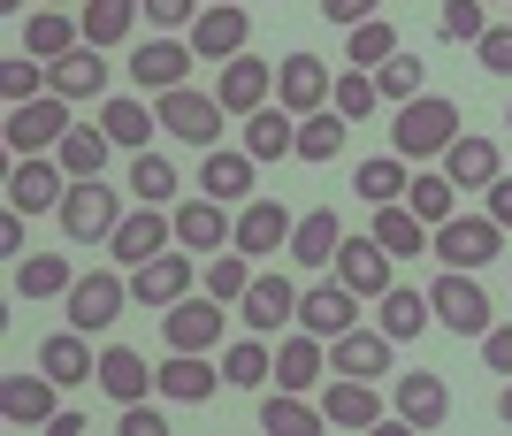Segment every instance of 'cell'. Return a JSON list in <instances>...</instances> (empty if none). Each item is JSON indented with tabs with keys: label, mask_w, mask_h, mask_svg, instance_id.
I'll use <instances>...</instances> for the list:
<instances>
[{
	"label": "cell",
	"mask_w": 512,
	"mask_h": 436,
	"mask_svg": "<svg viewBox=\"0 0 512 436\" xmlns=\"http://www.w3.org/2000/svg\"><path fill=\"white\" fill-rule=\"evenodd\" d=\"M214 100L230 115H253L276 100V69L260 62V54H237V62H222V77H214Z\"/></svg>",
	"instance_id": "27"
},
{
	"label": "cell",
	"mask_w": 512,
	"mask_h": 436,
	"mask_svg": "<svg viewBox=\"0 0 512 436\" xmlns=\"http://www.w3.org/2000/svg\"><path fill=\"white\" fill-rule=\"evenodd\" d=\"M176 245H184V253H222V245H237V215L207 192L176 199Z\"/></svg>",
	"instance_id": "23"
},
{
	"label": "cell",
	"mask_w": 512,
	"mask_h": 436,
	"mask_svg": "<svg viewBox=\"0 0 512 436\" xmlns=\"http://www.w3.org/2000/svg\"><path fill=\"white\" fill-rule=\"evenodd\" d=\"M436 31H444L451 46H474L490 31V16H482V0H444V8H436Z\"/></svg>",
	"instance_id": "51"
},
{
	"label": "cell",
	"mask_w": 512,
	"mask_h": 436,
	"mask_svg": "<svg viewBox=\"0 0 512 436\" xmlns=\"http://www.w3.org/2000/svg\"><path fill=\"white\" fill-rule=\"evenodd\" d=\"M54 391H62V383H54V375H0V414H8V421H16V429H46V421H54V414H62V398H54Z\"/></svg>",
	"instance_id": "26"
},
{
	"label": "cell",
	"mask_w": 512,
	"mask_h": 436,
	"mask_svg": "<svg viewBox=\"0 0 512 436\" xmlns=\"http://www.w3.org/2000/svg\"><path fill=\"white\" fill-rule=\"evenodd\" d=\"M482 360H490V375H512V322H490V337H482Z\"/></svg>",
	"instance_id": "57"
},
{
	"label": "cell",
	"mask_w": 512,
	"mask_h": 436,
	"mask_svg": "<svg viewBox=\"0 0 512 436\" xmlns=\"http://www.w3.org/2000/svg\"><path fill=\"white\" fill-rule=\"evenodd\" d=\"M62 306H69V329H85V337H92V329H107L130 306V268L123 261H115V268H85V276L69 284Z\"/></svg>",
	"instance_id": "6"
},
{
	"label": "cell",
	"mask_w": 512,
	"mask_h": 436,
	"mask_svg": "<svg viewBox=\"0 0 512 436\" xmlns=\"http://www.w3.org/2000/svg\"><path fill=\"white\" fill-rule=\"evenodd\" d=\"M375 322L398 337V345H413L428 322H436V306H428V291H413V284H390L383 299H375Z\"/></svg>",
	"instance_id": "39"
},
{
	"label": "cell",
	"mask_w": 512,
	"mask_h": 436,
	"mask_svg": "<svg viewBox=\"0 0 512 436\" xmlns=\"http://www.w3.org/2000/svg\"><path fill=\"white\" fill-rule=\"evenodd\" d=\"M115 429L123 436H169V421H161L153 398H130V406H115Z\"/></svg>",
	"instance_id": "53"
},
{
	"label": "cell",
	"mask_w": 512,
	"mask_h": 436,
	"mask_svg": "<svg viewBox=\"0 0 512 436\" xmlns=\"http://www.w3.org/2000/svg\"><path fill=\"white\" fill-rule=\"evenodd\" d=\"M375 92H383L390 108H406V100H421V92H428V62L398 46V54H390V62L375 69Z\"/></svg>",
	"instance_id": "46"
},
{
	"label": "cell",
	"mask_w": 512,
	"mask_h": 436,
	"mask_svg": "<svg viewBox=\"0 0 512 436\" xmlns=\"http://www.w3.org/2000/svg\"><path fill=\"white\" fill-rule=\"evenodd\" d=\"M406 184H413V161H406V153H367L360 169H352V192H360L367 207H390V199H406Z\"/></svg>",
	"instance_id": "36"
},
{
	"label": "cell",
	"mask_w": 512,
	"mask_h": 436,
	"mask_svg": "<svg viewBox=\"0 0 512 436\" xmlns=\"http://www.w3.org/2000/svg\"><path fill=\"white\" fill-rule=\"evenodd\" d=\"M54 69V92H62V100H107V77H115V69H107V46H77V54H62V62H46Z\"/></svg>",
	"instance_id": "30"
},
{
	"label": "cell",
	"mask_w": 512,
	"mask_h": 436,
	"mask_svg": "<svg viewBox=\"0 0 512 436\" xmlns=\"http://www.w3.org/2000/svg\"><path fill=\"white\" fill-rule=\"evenodd\" d=\"M490 222H505V230H512V176H497V184H490Z\"/></svg>",
	"instance_id": "59"
},
{
	"label": "cell",
	"mask_w": 512,
	"mask_h": 436,
	"mask_svg": "<svg viewBox=\"0 0 512 436\" xmlns=\"http://www.w3.org/2000/svg\"><path fill=\"white\" fill-rule=\"evenodd\" d=\"M428 306H436V322L451 329V337H490V291L474 284V268H444L436 284H428Z\"/></svg>",
	"instance_id": "4"
},
{
	"label": "cell",
	"mask_w": 512,
	"mask_h": 436,
	"mask_svg": "<svg viewBox=\"0 0 512 436\" xmlns=\"http://www.w3.org/2000/svg\"><path fill=\"white\" fill-rule=\"evenodd\" d=\"M337 245H344L337 207H314V215H299V230H291V261H299V268H329V261H337Z\"/></svg>",
	"instance_id": "38"
},
{
	"label": "cell",
	"mask_w": 512,
	"mask_h": 436,
	"mask_svg": "<svg viewBox=\"0 0 512 436\" xmlns=\"http://www.w3.org/2000/svg\"><path fill=\"white\" fill-rule=\"evenodd\" d=\"M390 54H398V31H390L383 16H375V23H360V31H352V69H383Z\"/></svg>",
	"instance_id": "52"
},
{
	"label": "cell",
	"mask_w": 512,
	"mask_h": 436,
	"mask_svg": "<svg viewBox=\"0 0 512 436\" xmlns=\"http://www.w3.org/2000/svg\"><path fill=\"white\" fill-rule=\"evenodd\" d=\"M329 268H337V276H344L352 291H360L367 306H375V299H383L390 284H398V261H390L383 245H375V230H360V238L344 230V245H337V261H329Z\"/></svg>",
	"instance_id": "18"
},
{
	"label": "cell",
	"mask_w": 512,
	"mask_h": 436,
	"mask_svg": "<svg viewBox=\"0 0 512 436\" xmlns=\"http://www.w3.org/2000/svg\"><path fill=\"white\" fill-rule=\"evenodd\" d=\"M390 414L406 421V429H444L451 421V383L436 368H406L398 391H390Z\"/></svg>",
	"instance_id": "19"
},
{
	"label": "cell",
	"mask_w": 512,
	"mask_h": 436,
	"mask_svg": "<svg viewBox=\"0 0 512 436\" xmlns=\"http://www.w3.org/2000/svg\"><path fill=\"white\" fill-rule=\"evenodd\" d=\"M505 8H512V0H505Z\"/></svg>",
	"instance_id": "63"
},
{
	"label": "cell",
	"mask_w": 512,
	"mask_h": 436,
	"mask_svg": "<svg viewBox=\"0 0 512 436\" xmlns=\"http://www.w3.org/2000/svg\"><path fill=\"white\" fill-rule=\"evenodd\" d=\"M23 222H31V215H16V207L0 215V253H16V261H23Z\"/></svg>",
	"instance_id": "58"
},
{
	"label": "cell",
	"mask_w": 512,
	"mask_h": 436,
	"mask_svg": "<svg viewBox=\"0 0 512 436\" xmlns=\"http://www.w3.org/2000/svg\"><path fill=\"white\" fill-rule=\"evenodd\" d=\"M107 153H115V138H107L100 123H77V131L54 146V161H62L69 184H77V176H100V169H107Z\"/></svg>",
	"instance_id": "44"
},
{
	"label": "cell",
	"mask_w": 512,
	"mask_h": 436,
	"mask_svg": "<svg viewBox=\"0 0 512 436\" xmlns=\"http://www.w3.org/2000/svg\"><path fill=\"white\" fill-rule=\"evenodd\" d=\"M77 46H85V23H77V8H31V16H23V54L62 62V54H77Z\"/></svg>",
	"instance_id": "29"
},
{
	"label": "cell",
	"mask_w": 512,
	"mask_h": 436,
	"mask_svg": "<svg viewBox=\"0 0 512 436\" xmlns=\"http://www.w3.org/2000/svg\"><path fill=\"white\" fill-rule=\"evenodd\" d=\"M0 92H8V108H23V100H39V92H54V69L39 62V54H8V62H0Z\"/></svg>",
	"instance_id": "49"
},
{
	"label": "cell",
	"mask_w": 512,
	"mask_h": 436,
	"mask_svg": "<svg viewBox=\"0 0 512 436\" xmlns=\"http://www.w3.org/2000/svg\"><path fill=\"white\" fill-rule=\"evenodd\" d=\"M69 131H77V100H62V92H39V100L8 108V146L16 153H54Z\"/></svg>",
	"instance_id": "7"
},
{
	"label": "cell",
	"mask_w": 512,
	"mask_h": 436,
	"mask_svg": "<svg viewBox=\"0 0 512 436\" xmlns=\"http://www.w3.org/2000/svg\"><path fill=\"white\" fill-rule=\"evenodd\" d=\"M329 92H337V69L321 62V54H283V62H276V100L291 115L329 108Z\"/></svg>",
	"instance_id": "21"
},
{
	"label": "cell",
	"mask_w": 512,
	"mask_h": 436,
	"mask_svg": "<svg viewBox=\"0 0 512 436\" xmlns=\"http://www.w3.org/2000/svg\"><path fill=\"white\" fill-rule=\"evenodd\" d=\"M367 230H375V245H383L390 261H413V253H428V238H436V230H428V222L413 215L406 199H390V207H375V222H367Z\"/></svg>",
	"instance_id": "34"
},
{
	"label": "cell",
	"mask_w": 512,
	"mask_h": 436,
	"mask_svg": "<svg viewBox=\"0 0 512 436\" xmlns=\"http://www.w3.org/2000/svg\"><path fill=\"white\" fill-rule=\"evenodd\" d=\"M222 299L214 291H192V299H176L169 314H161V337H169V352H214L222 345Z\"/></svg>",
	"instance_id": "16"
},
{
	"label": "cell",
	"mask_w": 512,
	"mask_h": 436,
	"mask_svg": "<svg viewBox=\"0 0 512 436\" xmlns=\"http://www.w3.org/2000/svg\"><path fill=\"white\" fill-rule=\"evenodd\" d=\"M390 360H398V337H390L383 322H375V329H344V337H329V375H367V383H383Z\"/></svg>",
	"instance_id": "20"
},
{
	"label": "cell",
	"mask_w": 512,
	"mask_h": 436,
	"mask_svg": "<svg viewBox=\"0 0 512 436\" xmlns=\"http://www.w3.org/2000/svg\"><path fill=\"white\" fill-rule=\"evenodd\" d=\"M467 131L459 123V100H444V92H421V100H406L398 108V131H390V153H406L413 169H428V161H444V146Z\"/></svg>",
	"instance_id": "1"
},
{
	"label": "cell",
	"mask_w": 512,
	"mask_h": 436,
	"mask_svg": "<svg viewBox=\"0 0 512 436\" xmlns=\"http://www.w3.org/2000/svg\"><path fill=\"white\" fill-rule=\"evenodd\" d=\"M92 123H100V131L115 138L123 153H146V146H153V131H161V115H153L138 92H123V100H100V115H92Z\"/></svg>",
	"instance_id": "31"
},
{
	"label": "cell",
	"mask_w": 512,
	"mask_h": 436,
	"mask_svg": "<svg viewBox=\"0 0 512 436\" xmlns=\"http://www.w3.org/2000/svg\"><path fill=\"white\" fill-rule=\"evenodd\" d=\"M138 16H146V0H85V8H77L92 46H123L130 31H138Z\"/></svg>",
	"instance_id": "42"
},
{
	"label": "cell",
	"mask_w": 512,
	"mask_h": 436,
	"mask_svg": "<svg viewBox=\"0 0 512 436\" xmlns=\"http://www.w3.org/2000/svg\"><path fill=\"white\" fill-rule=\"evenodd\" d=\"M199 8H207V0H146V23L153 31H192Z\"/></svg>",
	"instance_id": "55"
},
{
	"label": "cell",
	"mask_w": 512,
	"mask_h": 436,
	"mask_svg": "<svg viewBox=\"0 0 512 436\" xmlns=\"http://www.w3.org/2000/svg\"><path fill=\"white\" fill-rule=\"evenodd\" d=\"M92 383H100L115 406H130V398H153V391H161V383H153V368H146V352H130V345H107Z\"/></svg>",
	"instance_id": "32"
},
{
	"label": "cell",
	"mask_w": 512,
	"mask_h": 436,
	"mask_svg": "<svg viewBox=\"0 0 512 436\" xmlns=\"http://www.w3.org/2000/svg\"><path fill=\"white\" fill-rule=\"evenodd\" d=\"M291 230H299V215H291L283 199H268V192H253L245 207H237V253H253V261L291 253Z\"/></svg>",
	"instance_id": "15"
},
{
	"label": "cell",
	"mask_w": 512,
	"mask_h": 436,
	"mask_svg": "<svg viewBox=\"0 0 512 436\" xmlns=\"http://www.w3.org/2000/svg\"><path fill=\"white\" fill-rule=\"evenodd\" d=\"M406 207L428 222V230H436V222H451V215H459V184H451V176L436 169V161H428V169H413V184H406Z\"/></svg>",
	"instance_id": "43"
},
{
	"label": "cell",
	"mask_w": 512,
	"mask_h": 436,
	"mask_svg": "<svg viewBox=\"0 0 512 436\" xmlns=\"http://www.w3.org/2000/svg\"><path fill=\"white\" fill-rule=\"evenodd\" d=\"M344 131H352V115H337V108H314V115H299V161H337Z\"/></svg>",
	"instance_id": "47"
},
{
	"label": "cell",
	"mask_w": 512,
	"mask_h": 436,
	"mask_svg": "<svg viewBox=\"0 0 512 436\" xmlns=\"http://www.w3.org/2000/svg\"><path fill=\"white\" fill-rule=\"evenodd\" d=\"M192 39H169V31H161V39H146L138 46V54H130V85L146 92V100H161V92H176V85H192Z\"/></svg>",
	"instance_id": "13"
},
{
	"label": "cell",
	"mask_w": 512,
	"mask_h": 436,
	"mask_svg": "<svg viewBox=\"0 0 512 436\" xmlns=\"http://www.w3.org/2000/svg\"><path fill=\"white\" fill-rule=\"evenodd\" d=\"M184 39H192L199 62H237V54H245V39H253V16H245L237 0H207Z\"/></svg>",
	"instance_id": "17"
},
{
	"label": "cell",
	"mask_w": 512,
	"mask_h": 436,
	"mask_svg": "<svg viewBox=\"0 0 512 436\" xmlns=\"http://www.w3.org/2000/svg\"><path fill=\"white\" fill-rule=\"evenodd\" d=\"M69 192V169L54 153H16V169H8V207L16 215H54Z\"/></svg>",
	"instance_id": "12"
},
{
	"label": "cell",
	"mask_w": 512,
	"mask_h": 436,
	"mask_svg": "<svg viewBox=\"0 0 512 436\" xmlns=\"http://www.w3.org/2000/svg\"><path fill=\"white\" fill-rule=\"evenodd\" d=\"M321 421H329V414L306 406V391H283V383H276V391L260 398V429H268V436H314Z\"/></svg>",
	"instance_id": "41"
},
{
	"label": "cell",
	"mask_w": 512,
	"mask_h": 436,
	"mask_svg": "<svg viewBox=\"0 0 512 436\" xmlns=\"http://www.w3.org/2000/svg\"><path fill=\"white\" fill-rule=\"evenodd\" d=\"M237 322L253 329V337H283V329L299 322V284H291L283 268H260L253 291L237 299Z\"/></svg>",
	"instance_id": "10"
},
{
	"label": "cell",
	"mask_w": 512,
	"mask_h": 436,
	"mask_svg": "<svg viewBox=\"0 0 512 436\" xmlns=\"http://www.w3.org/2000/svg\"><path fill=\"white\" fill-rule=\"evenodd\" d=\"M474 62L497 69V77H512V23H490V31L474 39Z\"/></svg>",
	"instance_id": "54"
},
{
	"label": "cell",
	"mask_w": 512,
	"mask_h": 436,
	"mask_svg": "<svg viewBox=\"0 0 512 436\" xmlns=\"http://www.w3.org/2000/svg\"><path fill=\"white\" fill-rule=\"evenodd\" d=\"M360 291L344 284L337 268H329V276H321V284H306L299 291V329H314L321 345H329V337H344V329H360Z\"/></svg>",
	"instance_id": "9"
},
{
	"label": "cell",
	"mask_w": 512,
	"mask_h": 436,
	"mask_svg": "<svg viewBox=\"0 0 512 436\" xmlns=\"http://www.w3.org/2000/svg\"><path fill=\"white\" fill-rule=\"evenodd\" d=\"M497 421L512 429V375H505V391H497Z\"/></svg>",
	"instance_id": "60"
},
{
	"label": "cell",
	"mask_w": 512,
	"mask_h": 436,
	"mask_svg": "<svg viewBox=\"0 0 512 436\" xmlns=\"http://www.w3.org/2000/svg\"><path fill=\"white\" fill-rule=\"evenodd\" d=\"M276 375V352H268V337H237V345H222V383H237V391H260Z\"/></svg>",
	"instance_id": "45"
},
{
	"label": "cell",
	"mask_w": 512,
	"mask_h": 436,
	"mask_svg": "<svg viewBox=\"0 0 512 436\" xmlns=\"http://www.w3.org/2000/svg\"><path fill=\"white\" fill-rule=\"evenodd\" d=\"M276 383L283 391H321V383H329V345H321L314 329H283L276 337Z\"/></svg>",
	"instance_id": "25"
},
{
	"label": "cell",
	"mask_w": 512,
	"mask_h": 436,
	"mask_svg": "<svg viewBox=\"0 0 512 436\" xmlns=\"http://www.w3.org/2000/svg\"><path fill=\"white\" fill-rule=\"evenodd\" d=\"M0 8H8V16H31V8H23V0H0Z\"/></svg>",
	"instance_id": "61"
},
{
	"label": "cell",
	"mask_w": 512,
	"mask_h": 436,
	"mask_svg": "<svg viewBox=\"0 0 512 436\" xmlns=\"http://www.w3.org/2000/svg\"><path fill=\"white\" fill-rule=\"evenodd\" d=\"M237 146L253 153L260 169H268V161H291V153H299V115L283 108V100H268V108L245 115V138H237Z\"/></svg>",
	"instance_id": "28"
},
{
	"label": "cell",
	"mask_w": 512,
	"mask_h": 436,
	"mask_svg": "<svg viewBox=\"0 0 512 436\" xmlns=\"http://www.w3.org/2000/svg\"><path fill=\"white\" fill-rule=\"evenodd\" d=\"M321 16H329V23H344V31H360V23H375V16H383V0H321Z\"/></svg>",
	"instance_id": "56"
},
{
	"label": "cell",
	"mask_w": 512,
	"mask_h": 436,
	"mask_svg": "<svg viewBox=\"0 0 512 436\" xmlns=\"http://www.w3.org/2000/svg\"><path fill=\"white\" fill-rule=\"evenodd\" d=\"M505 123H512V115H505Z\"/></svg>",
	"instance_id": "64"
},
{
	"label": "cell",
	"mask_w": 512,
	"mask_h": 436,
	"mask_svg": "<svg viewBox=\"0 0 512 436\" xmlns=\"http://www.w3.org/2000/svg\"><path fill=\"white\" fill-rule=\"evenodd\" d=\"M436 169H444L451 184H459V192H490L497 176H505V153H497V138L459 131V138L444 146V161H436Z\"/></svg>",
	"instance_id": "24"
},
{
	"label": "cell",
	"mask_w": 512,
	"mask_h": 436,
	"mask_svg": "<svg viewBox=\"0 0 512 436\" xmlns=\"http://www.w3.org/2000/svg\"><path fill=\"white\" fill-rule=\"evenodd\" d=\"M253 276H260V261H253V253H237V245H222V253H207V261H199V291H214L222 306L245 299V291H253Z\"/></svg>",
	"instance_id": "37"
},
{
	"label": "cell",
	"mask_w": 512,
	"mask_h": 436,
	"mask_svg": "<svg viewBox=\"0 0 512 436\" xmlns=\"http://www.w3.org/2000/svg\"><path fill=\"white\" fill-rule=\"evenodd\" d=\"M176 245V215L169 207H130L123 222H115V238H107V261H123V268H138V261H153V253H169Z\"/></svg>",
	"instance_id": "14"
},
{
	"label": "cell",
	"mask_w": 512,
	"mask_h": 436,
	"mask_svg": "<svg viewBox=\"0 0 512 436\" xmlns=\"http://www.w3.org/2000/svg\"><path fill=\"white\" fill-rule=\"evenodd\" d=\"M69 284H77L69 253H23L16 261V299H69Z\"/></svg>",
	"instance_id": "40"
},
{
	"label": "cell",
	"mask_w": 512,
	"mask_h": 436,
	"mask_svg": "<svg viewBox=\"0 0 512 436\" xmlns=\"http://www.w3.org/2000/svg\"><path fill=\"white\" fill-rule=\"evenodd\" d=\"M46 8H85V0H46Z\"/></svg>",
	"instance_id": "62"
},
{
	"label": "cell",
	"mask_w": 512,
	"mask_h": 436,
	"mask_svg": "<svg viewBox=\"0 0 512 436\" xmlns=\"http://www.w3.org/2000/svg\"><path fill=\"white\" fill-rule=\"evenodd\" d=\"M329 108L352 115V123H367V115L383 108V92H375V69H337V92H329Z\"/></svg>",
	"instance_id": "50"
},
{
	"label": "cell",
	"mask_w": 512,
	"mask_h": 436,
	"mask_svg": "<svg viewBox=\"0 0 512 436\" xmlns=\"http://www.w3.org/2000/svg\"><path fill=\"white\" fill-rule=\"evenodd\" d=\"M39 368L54 375V383H92V375H100V352H92L85 329H54L39 345Z\"/></svg>",
	"instance_id": "35"
},
{
	"label": "cell",
	"mask_w": 512,
	"mask_h": 436,
	"mask_svg": "<svg viewBox=\"0 0 512 436\" xmlns=\"http://www.w3.org/2000/svg\"><path fill=\"white\" fill-rule=\"evenodd\" d=\"M199 291V253L169 245V253H153V261L130 268V306H146V314H169L176 299H192Z\"/></svg>",
	"instance_id": "3"
},
{
	"label": "cell",
	"mask_w": 512,
	"mask_h": 436,
	"mask_svg": "<svg viewBox=\"0 0 512 436\" xmlns=\"http://www.w3.org/2000/svg\"><path fill=\"white\" fill-rule=\"evenodd\" d=\"M497 245H505V222H490V215H451V222H436L428 253H436L444 268H490Z\"/></svg>",
	"instance_id": "8"
},
{
	"label": "cell",
	"mask_w": 512,
	"mask_h": 436,
	"mask_svg": "<svg viewBox=\"0 0 512 436\" xmlns=\"http://www.w3.org/2000/svg\"><path fill=\"white\" fill-rule=\"evenodd\" d=\"M153 115H161V131L184 138V146H222V123H230V108H222L214 92H199V85L161 92V100H153Z\"/></svg>",
	"instance_id": "5"
},
{
	"label": "cell",
	"mask_w": 512,
	"mask_h": 436,
	"mask_svg": "<svg viewBox=\"0 0 512 436\" xmlns=\"http://www.w3.org/2000/svg\"><path fill=\"white\" fill-rule=\"evenodd\" d=\"M123 215H130L123 192H107L100 176H77V184L62 192V207H54V222H62V238H69V245H107Z\"/></svg>",
	"instance_id": "2"
},
{
	"label": "cell",
	"mask_w": 512,
	"mask_h": 436,
	"mask_svg": "<svg viewBox=\"0 0 512 436\" xmlns=\"http://www.w3.org/2000/svg\"><path fill=\"white\" fill-rule=\"evenodd\" d=\"M153 383H161V398H176V406H199V398H214V360L207 352H169L161 368H153Z\"/></svg>",
	"instance_id": "33"
},
{
	"label": "cell",
	"mask_w": 512,
	"mask_h": 436,
	"mask_svg": "<svg viewBox=\"0 0 512 436\" xmlns=\"http://www.w3.org/2000/svg\"><path fill=\"white\" fill-rule=\"evenodd\" d=\"M321 414H329V429H383L390 398H383V383H367V375H329V383H321Z\"/></svg>",
	"instance_id": "11"
},
{
	"label": "cell",
	"mask_w": 512,
	"mask_h": 436,
	"mask_svg": "<svg viewBox=\"0 0 512 436\" xmlns=\"http://www.w3.org/2000/svg\"><path fill=\"white\" fill-rule=\"evenodd\" d=\"M199 192L222 199V207H245V199L260 192V161L245 146H207V161H199Z\"/></svg>",
	"instance_id": "22"
},
{
	"label": "cell",
	"mask_w": 512,
	"mask_h": 436,
	"mask_svg": "<svg viewBox=\"0 0 512 436\" xmlns=\"http://www.w3.org/2000/svg\"><path fill=\"white\" fill-rule=\"evenodd\" d=\"M130 192H138V199H146V207H169V199H176V161H169V153H130Z\"/></svg>",
	"instance_id": "48"
}]
</instances>
